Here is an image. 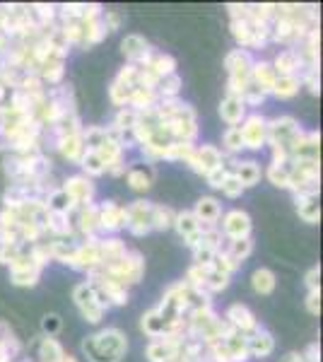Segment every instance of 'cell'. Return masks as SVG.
Listing matches in <instances>:
<instances>
[{"instance_id":"1","label":"cell","mask_w":323,"mask_h":362,"mask_svg":"<svg viewBox=\"0 0 323 362\" xmlns=\"http://www.w3.org/2000/svg\"><path fill=\"white\" fill-rule=\"evenodd\" d=\"M128 350L126 334L116 326L87 336L82 341V353L90 362H119Z\"/></svg>"},{"instance_id":"2","label":"cell","mask_w":323,"mask_h":362,"mask_svg":"<svg viewBox=\"0 0 323 362\" xmlns=\"http://www.w3.org/2000/svg\"><path fill=\"white\" fill-rule=\"evenodd\" d=\"M225 68H227V95L229 97H239L242 99L244 90L251 83V70H254V58L249 51L244 49H234L229 51L225 58Z\"/></svg>"},{"instance_id":"3","label":"cell","mask_w":323,"mask_h":362,"mask_svg":"<svg viewBox=\"0 0 323 362\" xmlns=\"http://www.w3.org/2000/svg\"><path fill=\"white\" fill-rule=\"evenodd\" d=\"M99 268H102V273L109 280H114V283H119L121 288L128 290V285L140 283V278L145 276V259L138 251H128L123 259L114 261V264H107V266H99Z\"/></svg>"},{"instance_id":"4","label":"cell","mask_w":323,"mask_h":362,"mask_svg":"<svg viewBox=\"0 0 323 362\" xmlns=\"http://www.w3.org/2000/svg\"><path fill=\"white\" fill-rule=\"evenodd\" d=\"M172 131V138L174 143H193L198 136V119H196V112L189 107V104H181L179 112H176L172 119L164 121Z\"/></svg>"},{"instance_id":"5","label":"cell","mask_w":323,"mask_h":362,"mask_svg":"<svg viewBox=\"0 0 323 362\" xmlns=\"http://www.w3.org/2000/svg\"><path fill=\"white\" fill-rule=\"evenodd\" d=\"M73 300H75V307L80 309V314L85 317V321H90V324H99L104 317V305L99 302V297L95 293V288H92V283H80L75 285L73 290Z\"/></svg>"},{"instance_id":"6","label":"cell","mask_w":323,"mask_h":362,"mask_svg":"<svg viewBox=\"0 0 323 362\" xmlns=\"http://www.w3.org/2000/svg\"><path fill=\"white\" fill-rule=\"evenodd\" d=\"M126 230L135 237H145L152 232V203L133 201L126 206Z\"/></svg>"},{"instance_id":"7","label":"cell","mask_w":323,"mask_h":362,"mask_svg":"<svg viewBox=\"0 0 323 362\" xmlns=\"http://www.w3.org/2000/svg\"><path fill=\"white\" fill-rule=\"evenodd\" d=\"M121 54L126 56V61L133 63V66L148 68L152 56H155V51H152V46L145 42L140 34H128V37L121 42Z\"/></svg>"},{"instance_id":"8","label":"cell","mask_w":323,"mask_h":362,"mask_svg":"<svg viewBox=\"0 0 323 362\" xmlns=\"http://www.w3.org/2000/svg\"><path fill=\"white\" fill-rule=\"evenodd\" d=\"M266 124L268 119H263L261 114H251L246 116L239 126V133H242V140H244V148L249 150H261L266 145Z\"/></svg>"},{"instance_id":"9","label":"cell","mask_w":323,"mask_h":362,"mask_svg":"<svg viewBox=\"0 0 323 362\" xmlns=\"http://www.w3.org/2000/svg\"><path fill=\"white\" fill-rule=\"evenodd\" d=\"M61 189L70 196L75 208L90 206V203L95 201V184H92V179H87L85 174H75V177L66 179Z\"/></svg>"},{"instance_id":"10","label":"cell","mask_w":323,"mask_h":362,"mask_svg":"<svg viewBox=\"0 0 323 362\" xmlns=\"http://www.w3.org/2000/svg\"><path fill=\"white\" fill-rule=\"evenodd\" d=\"M186 165L196 174H201V177H208L213 169L225 165V155H222L215 145H203V148H196V153H193V157Z\"/></svg>"},{"instance_id":"11","label":"cell","mask_w":323,"mask_h":362,"mask_svg":"<svg viewBox=\"0 0 323 362\" xmlns=\"http://www.w3.org/2000/svg\"><path fill=\"white\" fill-rule=\"evenodd\" d=\"M222 237L227 242H234V239H249L251 235V218L244 210H229V213L222 218Z\"/></svg>"},{"instance_id":"12","label":"cell","mask_w":323,"mask_h":362,"mask_svg":"<svg viewBox=\"0 0 323 362\" xmlns=\"http://www.w3.org/2000/svg\"><path fill=\"white\" fill-rule=\"evenodd\" d=\"M99 208V232H119L126 227V208L114 201H104Z\"/></svg>"},{"instance_id":"13","label":"cell","mask_w":323,"mask_h":362,"mask_svg":"<svg viewBox=\"0 0 323 362\" xmlns=\"http://www.w3.org/2000/svg\"><path fill=\"white\" fill-rule=\"evenodd\" d=\"M181 341H184V336L155 338V341L148 346V360L150 362H172L176 358V353H179Z\"/></svg>"},{"instance_id":"14","label":"cell","mask_w":323,"mask_h":362,"mask_svg":"<svg viewBox=\"0 0 323 362\" xmlns=\"http://www.w3.org/2000/svg\"><path fill=\"white\" fill-rule=\"evenodd\" d=\"M193 215H196L198 225H201V230H208V227H217V223H220L222 218V206L220 201L213 196H203L198 198L196 208L191 210Z\"/></svg>"},{"instance_id":"15","label":"cell","mask_w":323,"mask_h":362,"mask_svg":"<svg viewBox=\"0 0 323 362\" xmlns=\"http://www.w3.org/2000/svg\"><path fill=\"white\" fill-rule=\"evenodd\" d=\"M225 319L229 321V326H232V329H237L239 334H244V336H251L254 331L261 329L256 317H254V312H251L246 305H232L227 309Z\"/></svg>"},{"instance_id":"16","label":"cell","mask_w":323,"mask_h":362,"mask_svg":"<svg viewBox=\"0 0 323 362\" xmlns=\"http://www.w3.org/2000/svg\"><path fill=\"white\" fill-rule=\"evenodd\" d=\"M297 213L304 223L316 225L321 220V206H319V191H307V194H295Z\"/></svg>"},{"instance_id":"17","label":"cell","mask_w":323,"mask_h":362,"mask_svg":"<svg viewBox=\"0 0 323 362\" xmlns=\"http://www.w3.org/2000/svg\"><path fill=\"white\" fill-rule=\"evenodd\" d=\"M78 210V220H75V227L78 232H82L87 239H99L97 232H99V208L95 203L90 206H82V208H75Z\"/></svg>"},{"instance_id":"18","label":"cell","mask_w":323,"mask_h":362,"mask_svg":"<svg viewBox=\"0 0 323 362\" xmlns=\"http://www.w3.org/2000/svg\"><path fill=\"white\" fill-rule=\"evenodd\" d=\"M29 348H32L34 353H37L39 362H61L63 358H66V350H63V346L56 341V338L41 336Z\"/></svg>"},{"instance_id":"19","label":"cell","mask_w":323,"mask_h":362,"mask_svg":"<svg viewBox=\"0 0 323 362\" xmlns=\"http://www.w3.org/2000/svg\"><path fill=\"white\" fill-rule=\"evenodd\" d=\"M126 181L133 191L143 194V191H148L152 186V181H155V169H152V165H145V162L143 165H133V167H128Z\"/></svg>"},{"instance_id":"20","label":"cell","mask_w":323,"mask_h":362,"mask_svg":"<svg viewBox=\"0 0 323 362\" xmlns=\"http://www.w3.org/2000/svg\"><path fill=\"white\" fill-rule=\"evenodd\" d=\"M97 247H99V261H102V266L114 264V261H119V259H123V256L128 254L126 244H123L119 237H104V239H99Z\"/></svg>"},{"instance_id":"21","label":"cell","mask_w":323,"mask_h":362,"mask_svg":"<svg viewBox=\"0 0 323 362\" xmlns=\"http://www.w3.org/2000/svg\"><path fill=\"white\" fill-rule=\"evenodd\" d=\"M220 116L225 124H229V128L232 126H239L242 121L246 119V104L242 102L239 97H225L220 104Z\"/></svg>"},{"instance_id":"22","label":"cell","mask_w":323,"mask_h":362,"mask_svg":"<svg viewBox=\"0 0 323 362\" xmlns=\"http://www.w3.org/2000/svg\"><path fill=\"white\" fill-rule=\"evenodd\" d=\"M246 346H249V358H266V355L273 353L275 341L268 331L258 329L251 336H246Z\"/></svg>"},{"instance_id":"23","label":"cell","mask_w":323,"mask_h":362,"mask_svg":"<svg viewBox=\"0 0 323 362\" xmlns=\"http://www.w3.org/2000/svg\"><path fill=\"white\" fill-rule=\"evenodd\" d=\"M275 80H278V73H275L273 63H254V70H251V83H254L258 90H263L266 95H270L273 92V85Z\"/></svg>"},{"instance_id":"24","label":"cell","mask_w":323,"mask_h":362,"mask_svg":"<svg viewBox=\"0 0 323 362\" xmlns=\"http://www.w3.org/2000/svg\"><path fill=\"white\" fill-rule=\"evenodd\" d=\"M273 68L278 75H295V78H299V73H304V66L295 49H287L283 54H278V58L273 61Z\"/></svg>"},{"instance_id":"25","label":"cell","mask_w":323,"mask_h":362,"mask_svg":"<svg viewBox=\"0 0 323 362\" xmlns=\"http://www.w3.org/2000/svg\"><path fill=\"white\" fill-rule=\"evenodd\" d=\"M232 174L239 179V184L244 186V189H251V186H256L258 181H261V165L254 160H246V162H237L232 169Z\"/></svg>"},{"instance_id":"26","label":"cell","mask_w":323,"mask_h":362,"mask_svg":"<svg viewBox=\"0 0 323 362\" xmlns=\"http://www.w3.org/2000/svg\"><path fill=\"white\" fill-rule=\"evenodd\" d=\"M99 160L104 162V167H111V165H116L119 160H123V145L119 143V140H114V138H107L102 145L95 150Z\"/></svg>"},{"instance_id":"27","label":"cell","mask_w":323,"mask_h":362,"mask_svg":"<svg viewBox=\"0 0 323 362\" xmlns=\"http://www.w3.org/2000/svg\"><path fill=\"white\" fill-rule=\"evenodd\" d=\"M299 90H302V80L299 78H295V75H278L270 95H275L280 99H290V97H295Z\"/></svg>"},{"instance_id":"28","label":"cell","mask_w":323,"mask_h":362,"mask_svg":"<svg viewBox=\"0 0 323 362\" xmlns=\"http://www.w3.org/2000/svg\"><path fill=\"white\" fill-rule=\"evenodd\" d=\"M225 346L229 350V358H232V362H246V360H249V346H246V336L244 334L234 331L232 336L225 338Z\"/></svg>"},{"instance_id":"29","label":"cell","mask_w":323,"mask_h":362,"mask_svg":"<svg viewBox=\"0 0 323 362\" xmlns=\"http://www.w3.org/2000/svg\"><path fill=\"white\" fill-rule=\"evenodd\" d=\"M140 329L148 334L152 341L155 338H164V336H169V331H167V326H164V321L160 319V314L155 312V309H150L148 314H143V321H140Z\"/></svg>"},{"instance_id":"30","label":"cell","mask_w":323,"mask_h":362,"mask_svg":"<svg viewBox=\"0 0 323 362\" xmlns=\"http://www.w3.org/2000/svg\"><path fill=\"white\" fill-rule=\"evenodd\" d=\"M41 278V268L37 266H27V268H17V271H10V283L17 285V288H34Z\"/></svg>"},{"instance_id":"31","label":"cell","mask_w":323,"mask_h":362,"mask_svg":"<svg viewBox=\"0 0 323 362\" xmlns=\"http://www.w3.org/2000/svg\"><path fill=\"white\" fill-rule=\"evenodd\" d=\"M58 153L66 157L68 162H78V165H80L82 155H85V145H82V138L80 136L63 138L61 143H58Z\"/></svg>"},{"instance_id":"32","label":"cell","mask_w":323,"mask_h":362,"mask_svg":"<svg viewBox=\"0 0 323 362\" xmlns=\"http://www.w3.org/2000/svg\"><path fill=\"white\" fill-rule=\"evenodd\" d=\"M251 285H254V290L258 295H270L275 290V285H278V280H275L273 271L258 268V271H254V276H251Z\"/></svg>"},{"instance_id":"33","label":"cell","mask_w":323,"mask_h":362,"mask_svg":"<svg viewBox=\"0 0 323 362\" xmlns=\"http://www.w3.org/2000/svg\"><path fill=\"white\" fill-rule=\"evenodd\" d=\"M290 169H292V160L290 162H270L266 177L270 179V184L278 186V189H287V179H290Z\"/></svg>"},{"instance_id":"34","label":"cell","mask_w":323,"mask_h":362,"mask_svg":"<svg viewBox=\"0 0 323 362\" xmlns=\"http://www.w3.org/2000/svg\"><path fill=\"white\" fill-rule=\"evenodd\" d=\"M148 68L162 80V78H169V75L176 73V61H174L172 56H167V54H155Z\"/></svg>"},{"instance_id":"35","label":"cell","mask_w":323,"mask_h":362,"mask_svg":"<svg viewBox=\"0 0 323 362\" xmlns=\"http://www.w3.org/2000/svg\"><path fill=\"white\" fill-rule=\"evenodd\" d=\"M174 227H176V232H179L181 237H191V235H196V232H201V225H198V220H196V215L193 213H176V218H174Z\"/></svg>"},{"instance_id":"36","label":"cell","mask_w":323,"mask_h":362,"mask_svg":"<svg viewBox=\"0 0 323 362\" xmlns=\"http://www.w3.org/2000/svg\"><path fill=\"white\" fill-rule=\"evenodd\" d=\"M157 97L162 99H179V92H181V78L179 75H169V78H162L160 85H157Z\"/></svg>"},{"instance_id":"37","label":"cell","mask_w":323,"mask_h":362,"mask_svg":"<svg viewBox=\"0 0 323 362\" xmlns=\"http://www.w3.org/2000/svg\"><path fill=\"white\" fill-rule=\"evenodd\" d=\"M80 167L85 169V177H102V174H107V167H104V162L99 160L97 153H92V150H85V155H82L80 160Z\"/></svg>"},{"instance_id":"38","label":"cell","mask_w":323,"mask_h":362,"mask_svg":"<svg viewBox=\"0 0 323 362\" xmlns=\"http://www.w3.org/2000/svg\"><path fill=\"white\" fill-rule=\"evenodd\" d=\"M176 213L167 206H152V230H169L174 227Z\"/></svg>"},{"instance_id":"39","label":"cell","mask_w":323,"mask_h":362,"mask_svg":"<svg viewBox=\"0 0 323 362\" xmlns=\"http://www.w3.org/2000/svg\"><path fill=\"white\" fill-rule=\"evenodd\" d=\"M225 251L237 264H242V261H246L251 256V251H254V242H251V239H234V242L227 244Z\"/></svg>"},{"instance_id":"40","label":"cell","mask_w":323,"mask_h":362,"mask_svg":"<svg viewBox=\"0 0 323 362\" xmlns=\"http://www.w3.org/2000/svg\"><path fill=\"white\" fill-rule=\"evenodd\" d=\"M193 153H196V145L193 143H172L167 150H164V160H181L189 162Z\"/></svg>"},{"instance_id":"41","label":"cell","mask_w":323,"mask_h":362,"mask_svg":"<svg viewBox=\"0 0 323 362\" xmlns=\"http://www.w3.org/2000/svg\"><path fill=\"white\" fill-rule=\"evenodd\" d=\"M107 27H104L102 20L97 22H90V25H85V46H95L99 42H104L107 39Z\"/></svg>"},{"instance_id":"42","label":"cell","mask_w":323,"mask_h":362,"mask_svg":"<svg viewBox=\"0 0 323 362\" xmlns=\"http://www.w3.org/2000/svg\"><path fill=\"white\" fill-rule=\"evenodd\" d=\"M131 95H133V90L131 87H126V85H121V83H111L109 87V97H111V102L116 104V107H121V109H126L128 107V102H131Z\"/></svg>"},{"instance_id":"43","label":"cell","mask_w":323,"mask_h":362,"mask_svg":"<svg viewBox=\"0 0 323 362\" xmlns=\"http://www.w3.org/2000/svg\"><path fill=\"white\" fill-rule=\"evenodd\" d=\"M138 75H140V68L133 66V63H126V66L119 70V75H116V83L135 90V87H138Z\"/></svg>"},{"instance_id":"44","label":"cell","mask_w":323,"mask_h":362,"mask_svg":"<svg viewBox=\"0 0 323 362\" xmlns=\"http://www.w3.org/2000/svg\"><path fill=\"white\" fill-rule=\"evenodd\" d=\"M229 285V276H222V273H215V271H210V276L208 280H205V293L208 295H215V293H222Z\"/></svg>"},{"instance_id":"45","label":"cell","mask_w":323,"mask_h":362,"mask_svg":"<svg viewBox=\"0 0 323 362\" xmlns=\"http://www.w3.org/2000/svg\"><path fill=\"white\" fill-rule=\"evenodd\" d=\"M225 148L229 155L239 153V150H244V140H242V133H239V126H232L227 128L225 133Z\"/></svg>"},{"instance_id":"46","label":"cell","mask_w":323,"mask_h":362,"mask_svg":"<svg viewBox=\"0 0 323 362\" xmlns=\"http://www.w3.org/2000/svg\"><path fill=\"white\" fill-rule=\"evenodd\" d=\"M266 92L263 90H258V87L254 83H249V87L244 90V95H242V102L246 104V107H261L263 102H266Z\"/></svg>"},{"instance_id":"47","label":"cell","mask_w":323,"mask_h":362,"mask_svg":"<svg viewBox=\"0 0 323 362\" xmlns=\"http://www.w3.org/2000/svg\"><path fill=\"white\" fill-rule=\"evenodd\" d=\"M63 321L58 314H46L44 319H41V334H44L46 338H54L58 331H61Z\"/></svg>"},{"instance_id":"48","label":"cell","mask_w":323,"mask_h":362,"mask_svg":"<svg viewBox=\"0 0 323 362\" xmlns=\"http://www.w3.org/2000/svg\"><path fill=\"white\" fill-rule=\"evenodd\" d=\"M229 174H232V169H229V167H227V162H225V165H220L217 169H213V172H210L205 179H208V184L213 186V189H222V184L227 181Z\"/></svg>"},{"instance_id":"49","label":"cell","mask_w":323,"mask_h":362,"mask_svg":"<svg viewBox=\"0 0 323 362\" xmlns=\"http://www.w3.org/2000/svg\"><path fill=\"white\" fill-rule=\"evenodd\" d=\"M220 191H222V194H225L227 198H239V196L244 194V186L239 184V179L234 177V174H229L227 181L222 184V189H220Z\"/></svg>"},{"instance_id":"50","label":"cell","mask_w":323,"mask_h":362,"mask_svg":"<svg viewBox=\"0 0 323 362\" xmlns=\"http://www.w3.org/2000/svg\"><path fill=\"white\" fill-rule=\"evenodd\" d=\"M217 254V251H213L210 247H198V249H193V261H196L198 266H205V264H210L213 261V256Z\"/></svg>"},{"instance_id":"51","label":"cell","mask_w":323,"mask_h":362,"mask_svg":"<svg viewBox=\"0 0 323 362\" xmlns=\"http://www.w3.org/2000/svg\"><path fill=\"white\" fill-rule=\"evenodd\" d=\"M307 309H309V314H314V317H319L321 314V290H309Z\"/></svg>"},{"instance_id":"52","label":"cell","mask_w":323,"mask_h":362,"mask_svg":"<svg viewBox=\"0 0 323 362\" xmlns=\"http://www.w3.org/2000/svg\"><path fill=\"white\" fill-rule=\"evenodd\" d=\"M102 22H104V27H107V32H116V29L121 27V15L114 13V10H104Z\"/></svg>"},{"instance_id":"53","label":"cell","mask_w":323,"mask_h":362,"mask_svg":"<svg viewBox=\"0 0 323 362\" xmlns=\"http://www.w3.org/2000/svg\"><path fill=\"white\" fill-rule=\"evenodd\" d=\"M319 278H321V266H311L309 273H307V278H304V283H307L309 290H321Z\"/></svg>"},{"instance_id":"54","label":"cell","mask_w":323,"mask_h":362,"mask_svg":"<svg viewBox=\"0 0 323 362\" xmlns=\"http://www.w3.org/2000/svg\"><path fill=\"white\" fill-rule=\"evenodd\" d=\"M304 362H321V348L319 343H311V346L307 348V353L302 355Z\"/></svg>"},{"instance_id":"55","label":"cell","mask_w":323,"mask_h":362,"mask_svg":"<svg viewBox=\"0 0 323 362\" xmlns=\"http://www.w3.org/2000/svg\"><path fill=\"white\" fill-rule=\"evenodd\" d=\"M285 362H304V358L299 353H292V355H287Z\"/></svg>"},{"instance_id":"56","label":"cell","mask_w":323,"mask_h":362,"mask_svg":"<svg viewBox=\"0 0 323 362\" xmlns=\"http://www.w3.org/2000/svg\"><path fill=\"white\" fill-rule=\"evenodd\" d=\"M0 150H10L8 138H5V133H3V131H0Z\"/></svg>"},{"instance_id":"57","label":"cell","mask_w":323,"mask_h":362,"mask_svg":"<svg viewBox=\"0 0 323 362\" xmlns=\"http://www.w3.org/2000/svg\"><path fill=\"white\" fill-rule=\"evenodd\" d=\"M5 97H8V90H5V87H3V85H0V104H3V102H5Z\"/></svg>"},{"instance_id":"58","label":"cell","mask_w":323,"mask_h":362,"mask_svg":"<svg viewBox=\"0 0 323 362\" xmlns=\"http://www.w3.org/2000/svg\"><path fill=\"white\" fill-rule=\"evenodd\" d=\"M61 362H78V360H75V358H73V355H66V358H63Z\"/></svg>"}]
</instances>
